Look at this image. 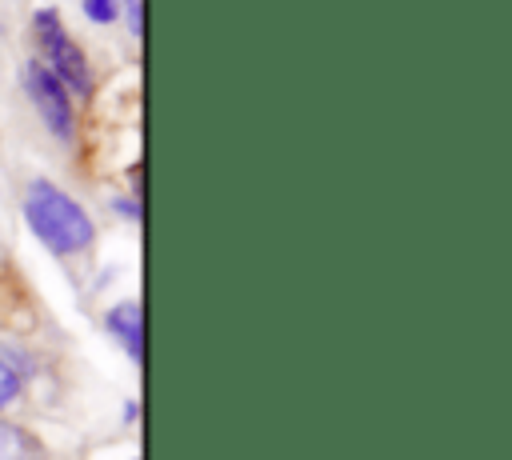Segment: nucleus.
<instances>
[{
  "mask_svg": "<svg viewBox=\"0 0 512 460\" xmlns=\"http://www.w3.org/2000/svg\"><path fill=\"white\" fill-rule=\"evenodd\" d=\"M16 396H20V372L0 356V412L8 404H16Z\"/></svg>",
  "mask_w": 512,
  "mask_h": 460,
  "instance_id": "obj_6",
  "label": "nucleus"
},
{
  "mask_svg": "<svg viewBox=\"0 0 512 460\" xmlns=\"http://www.w3.org/2000/svg\"><path fill=\"white\" fill-rule=\"evenodd\" d=\"M124 4H128V28L140 36V20H144V16H140V0H124Z\"/></svg>",
  "mask_w": 512,
  "mask_h": 460,
  "instance_id": "obj_9",
  "label": "nucleus"
},
{
  "mask_svg": "<svg viewBox=\"0 0 512 460\" xmlns=\"http://www.w3.org/2000/svg\"><path fill=\"white\" fill-rule=\"evenodd\" d=\"M132 460H140V456H132Z\"/></svg>",
  "mask_w": 512,
  "mask_h": 460,
  "instance_id": "obj_10",
  "label": "nucleus"
},
{
  "mask_svg": "<svg viewBox=\"0 0 512 460\" xmlns=\"http://www.w3.org/2000/svg\"><path fill=\"white\" fill-rule=\"evenodd\" d=\"M0 460H44V444L28 428L0 420Z\"/></svg>",
  "mask_w": 512,
  "mask_h": 460,
  "instance_id": "obj_5",
  "label": "nucleus"
},
{
  "mask_svg": "<svg viewBox=\"0 0 512 460\" xmlns=\"http://www.w3.org/2000/svg\"><path fill=\"white\" fill-rule=\"evenodd\" d=\"M24 92H28V100L36 104L44 128H48L56 140H72V136H76L72 96L64 92V84H60L40 60H28V64H24Z\"/></svg>",
  "mask_w": 512,
  "mask_h": 460,
  "instance_id": "obj_3",
  "label": "nucleus"
},
{
  "mask_svg": "<svg viewBox=\"0 0 512 460\" xmlns=\"http://www.w3.org/2000/svg\"><path fill=\"white\" fill-rule=\"evenodd\" d=\"M104 328L112 332V340H116L136 364L144 360V312H140V300H120L116 308H108Z\"/></svg>",
  "mask_w": 512,
  "mask_h": 460,
  "instance_id": "obj_4",
  "label": "nucleus"
},
{
  "mask_svg": "<svg viewBox=\"0 0 512 460\" xmlns=\"http://www.w3.org/2000/svg\"><path fill=\"white\" fill-rule=\"evenodd\" d=\"M32 28H36V40H40V52L48 56V72L64 84V92L88 96V92H92L88 60H84V52L76 48V40L64 32L60 16H56L52 8H40V12L32 16Z\"/></svg>",
  "mask_w": 512,
  "mask_h": 460,
  "instance_id": "obj_2",
  "label": "nucleus"
},
{
  "mask_svg": "<svg viewBox=\"0 0 512 460\" xmlns=\"http://www.w3.org/2000/svg\"><path fill=\"white\" fill-rule=\"evenodd\" d=\"M116 0H84V16L96 20V24H112L116 20Z\"/></svg>",
  "mask_w": 512,
  "mask_h": 460,
  "instance_id": "obj_7",
  "label": "nucleus"
},
{
  "mask_svg": "<svg viewBox=\"0 0 512 460\" xmlns=\"http://www.w3.org/2000/svg\"><path fill=\"white\" fill-rule=\"evenodd\" d=\"M24 224L56 256L84 252L96 240L92 216L64 188H56L52 180H32L28 184V192H24Z\"/></svg>",
  "mask_w": 512,
  "mask_h": 460,
  "instance_id": "obj_1",
  "label": "nucleus"
},
{
  "mask_svg": "<svg viewBox=\"0 0 512 460\" xmlns=\"http://www.w3.org/2000/svg\"><path fill=\"white\" fill-rule=\"evenodd\" d=\"M116 212H120V216H128V220L136 224V220H140V196H132V200H124V196H120V200H116Z\"/></svg>",
  "mask_w": 512,
  "mask_h": 460,
  "instance_id": "obj_8",
  "label": "nucleus"
}]
</instances>
